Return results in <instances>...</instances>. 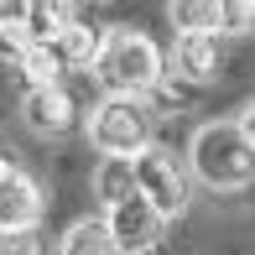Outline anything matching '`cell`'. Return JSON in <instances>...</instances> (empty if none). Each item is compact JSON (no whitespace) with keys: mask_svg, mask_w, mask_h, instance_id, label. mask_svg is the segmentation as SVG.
<instances>
[{"mask_svg":"<svg viewBox=\"0 0 255 255\" xmlns=\"http://www.w3.org/2000/svg\"><path fill=\"white\" fill-rule=\"evenodd\" d=\"M104 224H110V240H115V255H151L156 240H161V224L167 219L156 214L151 203L135 193V198L104 208Z\"/></svg>","mask_w":255,"mask_h":255,"instance_id":"cell-6","label":"cell"},{"mask_svg":"<svg viewBox=\"0 0 255 255\" xmlns=\"http://www.w3.org/2000/svg\"><path fill=\"white\" fill-rule=\"evenodd\" d=\"M0 255H42L37 235H0Z\"/></svg>","mask_w":255,"mask_h":255,"instance_id":"cell-17","label":"cell"},{"mask_svg":"<svg viewBox=\"0 0 255 255\" xmlns=\"http://www.w3.org/2000/svg\"><path fill=\"white\" fill-rule=\"evenodd\" d=\"M89 78L104 89V99H146L167 78V57L146 31L135 26H104V47L89 68Z\"/></svg>","mask_w":255,"mask_h":255,"instance_id":"cell-1","label":"cell"},{"mask_svg":"<svg viewBox=\"0 0 255 255\" xmlns=\"http://www.w3.org/2000/svg\"><path fill=\"white\" fill-rule=\"evenodd\" d=\"M135 161H120V156H99V167H94V198L104 208H115V203H125V198H135Z\"/></svg>","mask_w":255,"mask_h":255,"instance_id":"cell-10","label":"cell"},{"mask_svg":"<svg viewBox=\"0 0 255 255\" xmlns=\"http://www.w3.org/2000/svg\"><path fill=\"white\" fill-rule=\"evenodd\" d=\"M21 120H26L31 135H68L78 120V104L63 84L57 89H26L21 94Z\"/></svg>","mask_w":255,"mask_h":255,"instance_id":"cell-8","label":"cell"},{"mask_svg":"<svg viewBox=\"0 0 255 255\" xmlns=\"http://www.w3.org/2000/svg\"><path fill=\"white\" fill-rule=\"evenodd\" d=\"M224 73V37H177L172 42V78L188 89H203Z\"/></svg>","mask_w":255,"mask_h":255,"instance_id":"cell-7","label":"cell"},{"mask_svg":"<svg viewBox=\"0 0 255 255\" xmlns=\"http://www.w3.org/2000/svg\"><path fill=\"white\" fill-rule=\"evenodd\" d=\"M250 31H255L250 0H219V37H250Z\"/></svg>","mask_w":255,"mask_h":255,"instance_id":"cell-16","label":"cell"},{"mask_svg":"<svg viewBox=\"0 0 255 255\" xmlns=\"http://www.w3.org/2000/svg\"><path fill=\"white\" fill-rule=\"evenodd\" d=\"M42 214H47L42 182L0 156V235H37Z\"/></svg>","mask_w":255,"mask_h":255,"instance_id":"cell-5","label":"cell"},{"mask_svg":"<svg viewBox=\"0 0 255 255\" xmlns=\"http://www.w3.org/2000/svg\"><path fill=\"white\" fill-rule=\"evenodd\" d=\"M84 135L99 156H120V161H135L146 146H156L146 99H99L84 115Z\"/></svg>","mask_w":255,"mask_h":255,"instance_id":"cell-3","label":"cell"},{"mask_svg":"<svg viewBox=\"0 0 255 255\" xmlns=\"http://www.w3.org/2000/svg\"><path fill=\"white\" fill-rule=\"evenodd\" d=\"M167 21L177 26V37H208V31L219 37V5L208 0H177L167 5Z\"/></svg>","mask_w":255,"mask_h":255,"instance_id":"cell-13","label":"cell"},{"mask_svg":"<svg viewBox=\"0 0 255 255\" xmlns=\"http://www.w3.org/2000/svg\"><path fill=\"white\" fill-rule=\"evenodd\" d=\"M135 188L141 198L156 208L161 219H182L193 203V182H188V167L167 151V146H146L135 156Z\"/></svg>","mask_w":255,"mask_h":255,"instance_id":"cell-4","label":"cell"},{"mask_svg":"<svg viewBox=\"0 0 255 255\" xmlns=\"http://www.w3.org/2000/svg\"><path fill=\"white\" fill-rule=\"evenodd\" d=\"M235 125H240V135H245V141H250V151H255V99L235 115Z\"/></svg>","mask_w":255,"mask_h":255,"instance_id":"cell-18","label":"cell"},{"mask_svg":"<svg viewBox=\"0 0 255 255\" xmlns=\"http://www.w3.org/2000/svg\"><path fill=\"white\" fill-rule=\"evenodd\" d=\"M73 5H52V0H26V42L31 47H47L73 26Z\"/></svg>","mask_w":255,"mask_h":255,"instance_id":"cell-12","label":"cell"},{"mask_svg":"<svg viewBox=\"0 0 255 255\" xmlns=\"http://www.w3.org/2000/svg\"><path fill=\"white\" fill-rule=\"evenodd\" d=\"M57 255H115L104 214H89V219H78V224H68L63 240H57Z\"/></svg>","mask_w":255,"mask_h":255,"instance_id":"cell-11","label":"cell"},{"mask_svg":"<svg viewBox=\"0 0 255 255\" xmlns=\"http://www.w3.org/2000/svg\"><path fill=\"white\" fill-rule=\"evenodd\" d=\"M26 5H0V57L5 63H21L26 52Z\"/></svg>","mask_w":255,"mask_h":255,"instance_id":"cell-15","label":"cell"},{"mask_svg":"<svg viewBox=\"0 0 255 255\" xmlns=\"http://www.w3.org/2000/svg\"><path fill=\"white\" fill-rule=\"evenodd\" d=\"M16 68H21V78H26V89H57L63 84V68H57V57L47 47H26Z\"/></svg>","mask_w":255,"mask_h":255,"instance_id":"cell-14","label":"cell"},{"mask_svg":"<svg viewBox=\"0 0 255 255\" xmlns=\"http://www.w3.org/2000/svg\"><path fill=\"white\" fill-rule=\"evenodd\" d=\"M99 47H104V26H89V21H73L57 42H47V52L57 57L63 73H89L94 57H99Z\"/></svg>","mask_w":255,"mask_h":255,"instance_id":"cell-9","label":"cell"},{"mask_svg":"<svg viewBox=\"0 0 255 255\" xmlns=\"http://www.w3.org/2000/svg\"><path fill=\"white\" fill-rule=\"evenodd\" d=\"M188 167L214 193H240L255 182V151L235 120H203L188 141Z\"/></svg>","mask_w":255,"mask_h":255,"instance_id":"cell-2","label":"cell"}]
</instances>
